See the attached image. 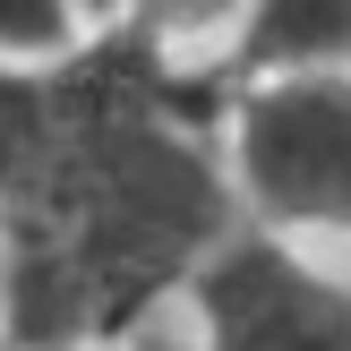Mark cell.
Returning <instances> with one entry per match:
<instances>
[{"mask_svg":"<svg viewBox=\"0 0 351 351\" xmlns=\"http://www.w3.org/2000/svg\"><path fill=\"white\" fill-rule=\"evenodd\" d=\"M232 223L206 60H171L129 26H95L60 60H0V351L154 326Z\"/></svg>","mask_w":351,"mask_h":351,"instance_id":"1","label":"cell"},{"mask_svg":"<svg viewBox=\"0 0 351 351\" xmlns=\"http://www.w3.org/2000/svg\"><path fill=\"white\" fill-rule=\"evenodd\" d=\"M240 215L291 240H351V69H283L223 95Z\"/></svg>","mask_w":351,"mask_h":351,"instance_id":"2","label":"cell"},{"mask_svg":"<svg viewBox=\"0 0 351 351\" xmlns=\"http://www.w3.org/2000/svg\"><path fill=\"white\" fill-rule=\"evenodd\" d=\"M180 300L197 351H351V283L249 215L189 266Z\"/></svg>","mask_w":351,"mask_h":351,"instance_id":"3","label":"cell"},{"mask_svg":"<svg viewBox=\"0 0 351 351\" xmlns=\"http://www.w3.org/2000/svg\"><path fill=\"white\" fill-rule=\"evenodd\" d=\"M283 69H351V0H249L240 34L206 60V77L232 95Z\"/></svg>","mask_w":351,"mask_h":351,"instance_id":"4","label":"cell"},{"mask_svg":"<svg viewBox=\"0 0 351 351\" xmlns=\"http://www.w3.org/2000/svg\"><path fill=\"white\" fill-rule=\"evenodd\" d=\"M240 17H249V0H120L112 26H129L137 43L171 51V60H215L240 34Z\"/></svg>","mask_w":351,"mask_h":351,"instance_id":"5","label":"cell"},{"mask_svg":"<svg viewBox=\"0 0 351 351\" xmlns=\"http://www.w3.org/2000/svg\"><path fill=\"white\" fill-rule=\"evenodd\" d=\"M69 43H86V17L69 0H0V60L26 69V60H60Z\"/></svg>","mask_w":351,"mask_h":351,"instance_id":"6","label":"cell"},{"mask_svg":"<svg viewBox=\"0 0 351 351\" xmlns=\"http://www.w3.org/2000/svg\"><path fill=\"white\" fill-rule=\"evenodd\" d=\"M69 9H77V17H86V34H95V26H112V9H120V0H69Z\"/></svg>","mask_w":351,"mask_h":351,"instance_id":"7","label":"cell"},{"mask_svg":"<svg viewBox=\"0 0 351 351\" xmlns=\"http://www.w3.org/2000/svg\"><path fill=\"white\" fill-rule=\"evenodd\" d=\"M69 351H120V343H69Z\"/></svg>","mask_w":351,"mask_h":351,"instance_id":"8","label":"cell"}]
</instances>
